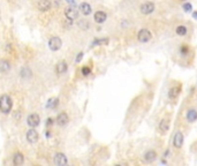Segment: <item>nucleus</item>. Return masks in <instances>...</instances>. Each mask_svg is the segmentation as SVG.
<instances>
[{"instance_id": "6e6552de", "label": "nucleus", "mask_w": 197, "mask_h": 166, "mask_svg": "<svg viewBox=\"0 0 197 166\" xmlns=\"http://www.w3.org/2000/svg\"><path fill=\"white\" fill-rule=\"evenodd\" d=\"M65 15H66V17H67L68 20H75L77 19V16H78V12H77V10L75 8V7H68V8H66V10H65Z\"/></svg>"}, {"instance_id": "ddd939ff", "label": "nucleus", "mask_w": 197, "mask_h": 166, "mask_svg": "<svg viewBox=\"0 0 197 166\" xmlns=\"http://www.w3.org/2000/svg\"><path fill=\"white\" fill-rule=\"evenodd\" d=\"M169 129V120L168 119H163L159 123V132L161 134H166Z\"/></svg>"}, {"instance_id": "a211bd4d", "label": "nucleus", "mask_w": 197, "mask_h": 166, "mask_svg": "<svg viewBox=\"0 0 197 166\" xmlns=\"http://www.w3.org/2000/svg\"><path fill=\"white\" fill-rule=\"evenodd\" d=\"M23 161H24V157L21 152L15 153L14 157H13V164H14L15 166L22 165V164H23Z\"/></svg>"}, {"instance_id": "c85d7f7f", "label": "nucleus", "mask_w": 197, "mask_h": 166, "mask_svg": "<svg viewBox=\"0 0 197 166\" xmlns=\"http://www.w3.org/2000/svg\"><path fill=\"white\" fill-rule=\"evenodd\" d=\"M82 58H83V52H80L78 54H77V57H76V62H80V61H81Z\"/></svg>"}, {"instance_id": "5701e85b", "label": "nucleus", "mask_w": 197, "mask_h": 166, "mask_svg": "<svg viewBox=\"0 0 197 166\" xmlns=\"http://www.w3.org/2000/svg\"><path fill=\"white\" fill-rule=\"evenodd\" d=\"M77 25H78V28H81L82 30H88V29L90 28V24H89V22H88L87 20H81V21H78Z\"/></svg>"}, {"instance_id": "423d86ee", "label": "nucleus", "mask_w": 197, "mask_h": 166, "mask_svg": "<svg viewBox=\"0 0 197 166\" xmlns=\"http://www.w3.org/2000/svg\"><path fill=\"white\" fill-rule=\"evenodd\" d=\"M53 161H54V164H55V165H58V166L66 165V164L68 163L67 157L65 156L63 153H61V152H58V153H55V155H54Z\"/></svg>"}, {"instance_id": "f03ea898", "label": "nucleus", "mask_w": 197, "mask_h": 166, "mask_svg": "<svg viewBox=\"0 0 197 166\" xmlns=\"http://www.w3.org/2000/svg\"><path fill=\"white\" fill-rule=\"evenodd\" d=\"M61 46H63V42H61V39L58 36H53V37L50 38L48 48H51L52 51H58V50L61 48Z\"/></svg>"}, {"instance_id": "c756f323", "label": "nucleus", "mask_w": 197, "mask_h": 166, "mask_svg": "<svg viewBox=\"0 0 197 166\" xmlns=\"http://www.w3.org/2000/svg\"><path fill=\"white\" fill-rule=\"evenodd\" d=\"M192 17L195 20H197V12H194V13H192Z\"/></svg>"}, {"instance_id": "7c9ffc66", "label": "nucleus", "mask_w": 197, "mask_h": 166, "mask_svg": "<svg viewBox=\"0 0 197 166\" xmlns=\"http://www.w3.org/2000/svg\"><path fill=\"white\" fill-rule=\"evenodd\" d=\"M52 119H47V126H50V125H52Z\"/></svg>"}, {"instance_id": "dca6fc26", "label": "nucleus", "mask_w": 197, "mask_h": 166, "mask_svg": "<svg viewBox=\"0 0 197 166\" xmlns=\"http://www.w3.org/2000/svg\"><path fill=\"white\" fill-rule=\"evenodd\" d=\"M68 68V65L67 62L65 61V60H61V61H59L57 64V67H55V71L58 73V74H63L65 71H67Z\"/></svg>"}, {"instance_id": "f257e3e1", "label": "nucleus", "mask_w": 197, "mask_h": 166, "mask_svg": "<svg viewBox=\"0 0 197 166\" xmlns=\"http://www.w3.org/2000/svg\"><path fill=\"white\" fill-rule=\"evenodd\" d=\"M12 106H13V102H12V98L9 96L4 95L0 97V112L5 114L9 113Z\"/></svg>"}, {"instance_id": "bb28decb", "label": "nucleus", "mask_w": 197, "mask_h": 166, "mask_svg": "<svg viewBox=\"0 0 197 166\" xmlns=\"http://www.w3.org/2000/svg\"><path fill=\"white\" fill-rule=\"evenodd\" d=\"M90 73H91V69H90L89 67H83V68H82V74H83L84 76L89 75Z\"/></svg>"}, {"instance_id": "4468645a", "label": "nucleus", "mask_w": 197, "mask_h": 166, "mask_svg": "<svg viewBox=\"0 0 197 166\" xmlns=\"http://www.w3.org/2000/svg\"><path fill=\"white\" fill-rule=\"evenodd\" d=\"M157 159V152L154 151V150H149V151L145 152L144 155V160L146 163H152Z\"/></svg>"}, {"instance_id": "473e14b6", "label": "nucleus", "mask_w": 197, "mask_h": 166, "mask_svg": "<svg viewBox=\"0 0 197 166\" xmlns=\"http://www.w3.org/2000/svg\"><path fill=\"white\" fill-rule=\"evenodd\" d=\"M181 1H186V0H181Z\"/></svg>"}, {"instance_id": "412c9836", "label": "nucleus", "mask_w": 197, "mask_h": 166, "mask_svg": "<svg viewBox=\"0 0 197 166\" xmlns=\"http://www.w3.org/2000/svg\"><path fill=\"white\" fill-rule=\"evenodd\" d=\"M58 103H59L58 98H51V99H48V102L46 103V107H47V109H55V107L58 106Z\"/></svg>"}, {"instance_id": "4be33fe9", "label": "nucleus", "mask_w": 197, "mask_h": 166, "mask_svg": "<svg viewBox=\"0 0 197 166\" xmlns=\"http://www.w3.org/2000/svg\"><path fill=\"white\" fill-rule=\"evenodd\" d=\"M21 77H23V79L31 77V71H30L28 67H23V68L21 69Z\"/></svg>"}, {"instance_id": "9d476101", "label": "nucleus", "mask_w": 197, "mask_h": 166, "mask_svg": "<svg viewBox=\"0 0 197 166\" xmlns=\"http://www.w3.org/2000/svg\"><path fill=\"white\" fill-rule=\"evenodd\" d=\"M38 138H39V135L35 129H30V130H28V133H27V141H28V142L36 143L38 141Z\"/></svg>"}, {"instance_id": "f3484780", "label": "nucleus", "mask_w": 197, "mask_h": 166, "mask_svg": "<svg viewBox=\"0 0 197 166\" xmlns=\"http://www.w3.org/2000/svg\"><path fill=\"white\" fill-rule=\"evenodd\" d=\"M10 69V62L6 59H0V71L7 73Z\"/></svg>"}, {"instance_id": "cd10ccee", "label": "nucleus", "mask_w": 197, "mask_h": 166, "mask_svg": "<svg viewBox=\"0 0 197 166\" xmlns=\"http://www.w3.org/2000/svg\"><path fill=\"white\" fill-rule=\"evenodd\" d=\"M180 51H181V53H182V54H187V52L189 51V48H188L187 45H182V46H181V50H180Z\"/></svg>"}, {"instance_id": "2eb2a0df", "label": "nucleus", "mask_w": 197, "mask_h": 166, "mask_svg": "<svg viewBox=\"0 0 197 166\" xmlns=\"http://www.w3.org/2000/svg\"><path fill=\"white\" fill-rule=\"evenodd\" d=\"M180 92H181V87H173V88H171L169 91H168V97L171 98V99H175L179 95H180Z\"/></svg>"}, {"instance_id": "2f4dec72", "label": "nucleus", "mask_w": 197, "mask_h": 166, "mask_svg": "<svg viewBox=\"0 0 197 166\" xmlns=\"http://www.w3.org/2000/svg\"><path fill=\"white\" fill-rule=\"evenodd\" d=\"M69 4H72V5H75V0H67Z\"/></svg>"}, {"instance_id": "393cba45", "label": "nucleus", "mask_w": 197, "mask_h": 166, "mask_svg": "<svg viewBox=\"0 0 197 166\" xmlns=\"http://www.w3.org/2000/svg\"><path fill=\"white\" fill-rule=\"evenodd\" d=\"M108 43V39L107 38H105V39H96L93 43H92V45H103V44H107Z\"/></svg>"}, {"instance_id": "39448f33", "label": "nucleus", "mask_w": 197, "mask_h": 166, "mask_svg": "<svg viewBox=\"0 0 197 166\" xmlns=\"http://www.w3.org/2000/svg\"><path fill=\"white\" fill-rule=\"evenodd\" d=\"M40 122V118H39V115L37 113H32L30 114L29 117H28V120H27V123L29 125L31 128H35V127H37Z\"/></svg>"}, {"instance_id": "aec40b11", "label": "nucleus", "mask_w": 197, "mask_h": 166, "mask_svg": "<svg viewBox=\"0 0 197 166\" xmlns=\"http://www.w3.org/2000/svg\"><path fill=\"white\" fill-rule=\"evenodd\" d=\"M187 120L189 122H195L197 120V111L196 110H189L187 112Z\"/></svg>"}, {"instance_id": "6ab92c4d", "label": "nucleus", "mask_w": 197, "mask_h": 166, "mask_svg": "<svg viewBox=\"0 0 197 166\" xmlns=\"http://www.w3.org/2000/svg\"><path fill=\"white\" fill-rule=\"evenodd\" d=\"M80 10H81L82 14L83 15H89L91 14V6L89 5L88 2H82L81 5H80Z\"/></svg>"}, {"instance_id": "9b49d317", "label": "nucleus", "mask_w": 197, "mask_h": 166, "mask_svg": "<svg viewBox=\"0 0 197 166\" xmlns=\"http://www.w3.org/2000/svg\"><path fill=\"white\" fill-rule=\"evenodd\" d=\"M51 1L50 0H39V2L37 4V7L40 12H47L51 10Z\"/></svg>"}, {"instance_id": "a878e982", "label": "nucleus", "mask_w": 197, "mask_h": 166, "mask_svg": "<svg viewBox=\"0 0 197 166\" xmlns=\"http://www.w3.org/2000/svg\"><path fill=\"white\" fill-rule=\"evenodd\" d=\"M182 8L184 10V12H187V13H189V12H191L192 6H191V4H188V2H186V4H184V5L182 6Z\"/></svg>"}, {"instance_id": "f8f14e48", "label": "nucleus", "mask_w": 197, "mask_h": 166, "mask_svg": "<svg viewBox=\"0 0 197 166\" xmlns=\"http://www.w3.org/2000/svg\"><path fill=\"white\" fill-rule=\"evenodd\" d=\"M93 19H95V21H96L97 23H104L106 21V19H107V15H106V13H104V12L98 10V12L95 13Z\"/></svg>"}, {"instance_id": "7ed1b4c3", "label": "nucleus", "mask_w": 197, "mask_h": 166, "mask_svg": "<svg viewBox=\"0 0 197 166\" xmlns=\"http://www.w3.org/2000/svg\"><path fill=\"white\" fill-rule=\"evenodd\" d=\"M151 38H152V33H150L148 29H142L137 33V39L141 43H146V42H149Z\"/></svg>"}, {"instance_id": "0eeeda50", "label": "nucleus", "mask_w": 197, "mask_h": 166, "mask_svg": "<svg viewBox=\"0 0 197 166\" xmlns=\"http://www.w3.org/2000/svg\"><path fill=\"white\" fill-rule=\"evenodd\" d=\"M183 141H184L183 134L181 133V132H178V133L174 135V138H173V145H174V148H176V149H180V148L183 145Z\"/></svg>"}, {"instance_id": "b1692460", "label": "nucleus", "mask_w": 197, "mask_h": 166, "mask_svg": "<svg viewBox=\"0 0 197 166\" xmlns=\"http://www.w3.org/2000/svg\"><path fill=\"white\" fill-rule=\"evenodd\" d=\"M176 33H178L179 36H184L187 33V28L184 25H179L178 28H176Z\"/></svg>"}, {"instance_id": "20e7f679", "label": "nucleus", "mask_w": 197, "mask_h": 166, "mask_svg": "<svg viewBox=\"0 0 197 166\" xmlns=\"http://www.w3.org/2000/svg\"><path fill=\"white\" fill-rule=\"evenodd\" d=\"M139 10H141V13H142V14L149 15L154 10V4L153 2H150V1L144 2V4H142V5H141Z\"/></svg>"}, {"instance_id": "1a4fd4ad", "label": "nucleus", "mask_w": 197, "mask_h": 166, "mask_svg": "<svg viewBox=\"0 0 197 166\" xmlns=\"http://www.w3.org/2000/svg\"><path fill=\"white\" fill-rule=\"evenodd\" d=\"M69 121V118H68V114L65 113V112H61L60 114H58V117L55 119V122L59 126H66Z\"/></svg>"}]
</instances>
